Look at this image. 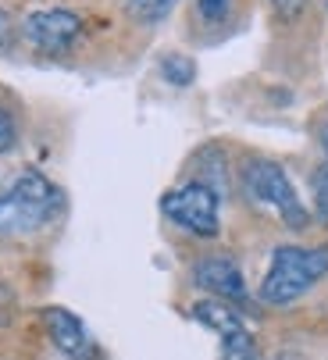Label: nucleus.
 Returning <instances> with one entry per match:
<instances>
[{
    "mask_svg": "<svg viewBox=\"0 0 328 360\" xmlns=\"http://www.w3.org/2000/svg\"><path fill=\"white\" fill-rule=\"evenodd\" d=\"M179 4V0H129V15L143 25H157L160 18H168L172 8Z\"/></svg>",
    "mask_w": 328,
    "mask_h": 360,
    "instance_id": "nucleus-11",
    "label": "nucleus"
},
{
    "mask_svg": "<svg viewBox=\"0 0 328 360\" xmlns=\"http://www.w3.org/2000/svg\"><path fill=\"white\" fill-rule=\"evenodd\" d=\"M239 182H243V193L250 203L271 211L286 229L300 232L310 225V214L303 207V200L296 196V186L289 182V175L275 165V161H264V158H253L243 165L239 172Z\"/></svg>",
    "mask_w": 328,
    "mask_h": 360,
    "instance_id": "nucleus-3",
    "label": "nucleus"
},
{
    "mask_svg": "<svg viewBox=\"0 0 328 360\" xmlns=\"http://www.w3.org/2000/svg\"><path fill=\"white\" fill-rule=\"evenodd\" d=\"M65 207V193L36 168L0 175V236H29L46 229Z\"/></svg>",
    "mask_w": 328,
    "mask_h": 360,
    "instance_id": "nucleus-1",
    "label": "nucleus"
},
{
    "mask_svg": "<svg viewBox=\"0 0 328 360\" xmlns=\"http://www.w3.org/2000/svg\"><path fill=\"white\" fill-rule=\"evenodd\" d=\"M217 360H257V342L250 328H239L222 339V356Z\"/></svg>",
    "mask_w": 328,
    "mask_h": 360,
    "instance_id": "nucleus-10",
    "label": "nucleus"
},
{
    "mask_svg": "<svg viewBox=\"0 0 328 360\" xmlns=\"http://www.w3.org/2000/svg\"><path fill=\"white\" fill-rule=\"evenodd\" d=\"M11 39H15V25H11V15L0 8V54L11 50Z\"/></svg>",
    "mask_w": 328,
    "mask_h": 360,
    "instance_id": "nucleus-17",
    "label": "nucleus"
},
{
    "mask_svg": "<svg viewBox=\"0 0 328 360\" xmlns=\"http://www.w3.org/2000/svg\"><path fill=\"white\" fill-rule=\"evenodd\" d=\"M15 321V292L8 289V282H0V328Z\"/></svg>",
    "mask_w": 328,
    "mask_h": 360,
    "instance_id": "nucleus-15",
    "label": "nucleus"
},
{
    "mask_svg": "<svg viewBox=\"0 0 328 360\" xmlns=\"http://www.w3.org/2000/svg\"><path fill=\"white\" fill-rule=\"evenodd\" d=\"M321 146H324V150H328V125H324V129H321Z\"/></svg>",
    "mask_w": 328,
    "mask_h": 360,
    "instance_id": "nucleus-18",
    "label": "nucleus"
},
{
    "mask_svg": "<svg viewBox=\"0 0 328 360\" xmlns=\"http://www.w3.org/2000/svg\"><path fill=\"white\" fill-rule=\"evenodd\" d=\"M310 189H314V207H317V214L328 221V161H324V165L314 172Z\"/></svg>",
    "mask_w": 328,
    "mask_h": 360,
    "instance_id": "nucleus-12",
    "label": "nucleus"
},
{
    "mask_svg": "<svg viewBox=\"0 0 328 360\" xmlns=\"http://www.w3.org/2000/svg\"><path fill=\"white\" fill-rule=\"evenodd\" d=\"M39 321H43V328H46V339L58 346L68 360H82V356H89V332H86V325L72 314V311H65V307H43V314H39Z\"/></svg>",
    "mask_w": 328,
    "mask_h": 360,
    "instance_id": "nucleus-7",
    "label": "nucleus"
},
{
    "mask_svg": "<svg viewBox=\"0 0 328 360\" xmlns=\"http://www.w3.org/2000/svg\"><path fill=\"white\" fill-rule=\"evenodd\" d=\"M18 143V129H15V118L0 108V153H8L11 146Z\"/></svg>",
    "mask_w": 328,
    "mask_h": 360,
    "instance_id": "nucleus-14",
    "label": "nucleus"
},
{
    "mask_svg": "<svg viewBox=\"0 0 328 360\" xmlns=\"http://www.w3.org/2000/svg\"><path fill=\"white\" fill-rule=\"evenodd\" d=\"M193 285L210 292L214 300L243 303L246 300V278L232 257H203L193 264Z\"/></svg>",
    "mask_w": 328,
    "mask_h": 360,
    "instance_id": "nucleus-6",
    "label": "nucleus"
},
{
    "mask_svg": "<svg viewBox=\"0 0 328 360\" xmlns=\"http://www.w3.org/2000/svg\"><path fill=\"white\" fill-rule=\"evenodd\" d=\"M82 29H86L82 18L68 8H43V11L25 15V22H22L25 39L39 50V54H68L79 43Z\"/></svg>",
    "mask_w": 328,
    "mask_h": 360,
    "instance_id": "nucleus-5",
    "label": "nucleus"
},
{
    "mask_svg": "<svg viewBox=\"0 0 328 360\" xmlns=\"http://www.w3.org/2000/svg\"><path fill=\"white\" fill-rule=\"evenodd\" d=\"M267 4L279 11V18H296L307 8V0H267Z\"/></svg>",
    "mask_w": 328,
    "mask_h": 360,
    "instance_id": "nucleus-16",
    "label": "nucleus"
},
{
    "mask_svg": "<svg viewBox=\"0 0 328 360\" xmlns=\"http://www.w3.org/2000/svg\"><path fill=\"white\" fill-rule=\"evenodd\" d=\"M328 275V246H279L260 282V300L286 307Z\"/></svg>",
    "mask_w": 328,
    "mask_h": 360,
    "instance_id": "nucleus-2",
    "label": "nucleus"
},
{
    "mask_svg": "<svg viewBox=\"0 0 328 360\" xmlns=\"http://www.w3.org/2000/svg\"><path fill=\"white\" fill-rule=\"evenodd\" d=\"M193 318L203 325V328H210V332H217V335H232V332H239V328H246V318H243V311L236 303H229V300H200V303H193Z\"/></svg>",
    "mask_w": 328,
    "mask_h": 360,
    "instance_id": "nucleus-8",
    "label": "nucleus"
},
{
    "mask_svg": "<svg viewBox=\"0 0 328 360\" xmlns=\"http://www.w3.org/2000/svg\"><path fill=\"white\" fill-rule=\"evenodd\" d=\"M279 360H282V356H279Z\"/></svg>",
    "mask_w": 328,
    "mask_h": 360,
    "instance_id": "nucleus-19",
    "label": "nucleus"
},
{
    "mask_svg": "<svg viewBox=\"0 0 328 360\" xmlns=\"http://www.w3.org/2000/svg\"><path fill=\"white\" fill-rule=\"evenodd\" d=\"M160 211L172 225H179L189 236L214 239L217 232H222V196H217L210 186H203L200 179L182 182L179 189L164 193Z\"/></svg>",
    "mask_w": 328,
    "mask_h": 360,
    "instance_id": "nucleus-4",
    "label": "nucleus"
},
{
    "mask_svg": "<svg viewBox=\"0 0 328 360\" xmlns=\"http://www.w3.org/2000/svg\"><path fill=\"white\" fill-rule=\"evenodd\" d=\"M229 4L232 0H196V11L203 22H222L229 15Z\"/></svg>",
    "mask_w": 328,
    "mask_h": 360,
    "instance_id": "nucleus-13",
    "label": "nucleus"
},
{
    "mask_svg": "<svg viewBox=\"0 0 328 360\" xmlns=\"http://www.w3.org/2000/svg\"><path fill=\"white\" fill-rule=\"evenodd\" d=\"M157 72H160V79L168 82V86L186 89V86H193V79H196V61L186 58V54H164L160 65H157Z\"/></svg>",
    "mask_w": 328,
    "mask_h": 360,
    "instance_id": "nucleus-9",
    "label": "nucleus"
}]
</instances>
